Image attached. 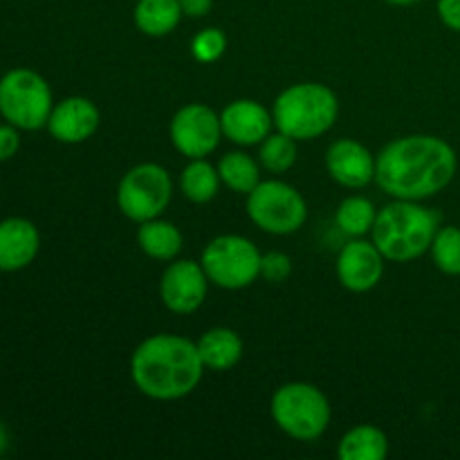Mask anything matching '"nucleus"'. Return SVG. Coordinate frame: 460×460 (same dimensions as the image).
<instances>
[{
    "label": "nucleus",
    "mask_w": 460,
    "mask_h": 460,
    "mask_svg": "<svg viewBox=\"0 0 460 460\" xmlns=\"http://www.w3.org/2000/svg\"><path fill=\"white\" fill-rule=\"evenodd\" d=\"M261 252L247 238L227 234L218 236L202 252V270L218 288L225 290H241L252 286L261 274Z\"/></svg>",
    "instance_id": "obj_8"
},
{
    "label": "nucleus",
    "mask_w": 460,
    "mask_h": 460,
    "mask_svg": "<svg viewBox=\"0 0 460 460\" xmlns=\"http://www.w3.org/2000/svg\"><path fill=\"white\" fill-rule=\"evenodd\" d=\"M214 0H180V7H182V13L189 18H202L209 13Z\"/></svg>",
    "instance_id": "obj_30"
},
{
    "label": "nucleus",
    "mask_w": 460,
    "mask_h": 460,
    "mask_svg": "<svg viewBox=\"0 0 460 460\" xmlns=\"http://www.w3.org/2000/svg\"><path fill=\"white\" fill-rule=\"evenodd\" d=\"M340 102L328 85L296 84L283 90L272 108L274 124L292 139H314L332 128Z\"/></svg>",
    "instance_id": "obj_4"
},
{
    "label": "nucleus",
    "mask_w": 460,
    "mask_h": 460,
    "mask_svg": "<svg viewBox=\"0 0 460 460\" xmlns=\"http://www.w3.org/2000/svg\"><path fill=\"white\" fill-rule=\"evenodd\" d=\"M438 218L418 205V200H395L377 211L373 225V243L382 256L395 263H409L431 250Z\"/></svg>",
    "instance_id": "obj_3"
},
{
    "label": "nucleus",
    "mask_w": 460,
    "mask_h": 460,
    "mask_svg": "<svg viewBox=\"0 0 460 460\" xmlns=\"http://www.w3.org/2000/svg\"><path fill=\"white\" fill-rule=\"evenodd\" d=\"M207 288H209V277L202 265L193 261H175L162 274V304L175 314H191L207 299Z\"/></svg>",
    "instance_id": "obj_11"
},
{
    "label": "nucleus",
    "mask_w": 460,
    "mask_h": 460,
    "mask_svg": "<svg viewBox=\"0 0 460 460\" xmlns=\"http://www.w3.org/2000/svg\"><path fill=\"white\" fill-rule=\"evenodd\" d=\"M290 259H288L286 254H281V252H270V254H265L263 261H261V274L272 283L286 281V279L290 277Z\"/></svg>",
    "instance_id": "obj_27"
},
{
    "label": "nucleus",
    "mask_w": 460,
    "mask_h": 460,
    "mask_svg": "<svg viewBox=\"0 0 460 460\" xmlns=\"http://www.w3.org/2000/svg\"><path fill=\"white\" fill-rule=\"evenodd\" d=\"M18 130L13 124H0V162H7L12 160L13 155L18 153V148H21V135H18Z\"/></svg>",
    "instance_id": "obj_28"
},
{
    "label": "nucleus",
    "mask_w": 460,
    "mask_h": 460,
    "mask_svg": "<svg viewBox=\"0 0 460 460\" xmlns=\"http://www.w3.org/2000/svg\"><path fill=\"white\" fill-rule=\"evenodd\" d=\"M386 3L400 4V7H404V4H416V3H420V0H386Z\"/></svg>",
    "instance_id": "obj_32"
},
{
    "label": "nucleus",
    "mask_w": 460,
    "mask_h": 460,
    "mask_svg": "<svg viewBox=\"0 0 460 460\" xmlns=\"http://www.w3.org/2000/svg\"><path fill=\"white\" fill-rule=\"evenodd\" d=\"M337 454L344 460H385L389 454V440L377 427L359 425L341 438Z\"/></svg>",
    "instance_id": "obj_20"
},
{
    "label": "nucleus",
    "mask_w": 460,
    "mask_h": 460,
    "mask_svg": "<svg viewBox=\"0 0 460 460\" xmlns=\"http://www.w3.org/2000/svg\"><path fill=\"white\" fill-rule=\"evenodd\" d=\"M385 274V256L376 243L353 238L346 243L337 259V277L350 292H368L380 283Z\"/></svg>",
    "instance_id": "obj_12"
},
{
    "label": "nucleus",
    "mask_w": 460,
    "mask_h": 460,
    "mask_svg": "<svg viewBox=\"0 0 460 460\" xmlns=\"http://www.w3.org/2000/svg\"><path fill=\"white\" fill-rule=\"evenodd\" d=\"M40 234L27 218L0 220V272L25 270L36 259Z\"/></svg>",
    "instance_id": "obj_16"
},
{
    "label": "nucleus",
    "mask_w": 460,
    "mask_h": 460,
    "mask_svg": "<svg viewBox=\"0 0 460 460\" xmlns=\"http://www.w3.org/2000/svg\"><path fill=\"white\" fill-rule=\"evenodd\" d=\"M137 245L151 259L173 261L182 250V234L169 220L153 218L146 223H139Z\"/></svg>",
    "instance_id": "obj_18"
},
{
    "label": "nucleus",
    "mask_w": 460,
    "mask_h": 460,
    "mask_svg": "<svg viewBox=\"0 0 460 460\" xmlns=\"http://www.w3.org/2000/svg\"><path fill=\"white\" fill-rule=\"evenodd\" d=\"M205 364L198 344L178 335H153L135 349L130 377L151 400H180L200 385Z\"/></svg>",
    "instance_id": "obj_2"
},
{
    "label": "nucleus",
    "mask_w": 460,
    "mask_h": 460,
    "mask_svg": "<svg viewBox=\"0 0 460 460\" xmlns=\"http://www.w3.org/2000/svg\"><path fill=\"white\" fill-rule=\"evenodd\" d=\"M7 447H9V431H7V427L0 422V456L7 452Z\"/></svg>",
    "instance_id": "obj_31"
},
{
    "label": "nucleus",
    "mask_w": 460,
    "mask_h": 460,
    "mask_svg": "<svg viewBox=\"0 0 460 460\" xmlns=\"http://www.w3.org/2000/svg\"><path fill=\"white\" fill-rule=\"evenodd\" d=\"M456 153L434 135H409L382 148L376 160V182L395 200H425L452 182Z\"/></svg>",
    "instance_id": "obj_1"
},
{
    "label": "nucleus",
    "mask_w": 460,
    "mask_h": 460,
    "mask_svg": "<svg viewBox=\"0 0 460 460\" xmlns=\"http://www.w3.org/2000/svg\"><path fill=\"white\" fill-rule=\"evenodd\" d=\"M431 256L440 272L458 277L460 274V229L458 227H440L431 243Z\"/></svg>",
    "instance_id": "obj_25"
},
{
    "label": "nucleus",
    "mask_w": 460,
    "mask_h": 460,
    "mask_svg": "<svg viewBox=\"0 0 460 460\" xmlns=\"http://www.w3.org/2000/svg\"><path fill=\"white\" fill-rule=\"evenodd\" d=\"M99 128V111L90 99L67 97L52 108L48 130L57 142L81 144Z\"/></svg>",
    "instance_id": "obj_14"
},
{
    "label": "nucleus",
    "mask_w": 460,
    "mask_h": 460,
    "mask_svg": "<svg viewBox=\"0 0 460 460\" xmlns=\"http://www.w3.org/2000/svg\"><path fill=\"white\" fill-rule=\"evenodd\" d=\"M225 48H227V36L220 30H216V27L202 30L200 34H196V39H193L191 43L193 57L202 63L218 61V58L223 57Z\"/></svg>",
    "instance_id": "obj_26"
},
{
    "label": "nucleus",
    "mask_w": 460,
    "mask_h": 460,
    "mask_svg": "<svg viewBox=\"0 0 460 460\" xmlns=\"http://www.w3.org/2000/svg\"><path fill=\"white\" fill-rule=\"evenodd\" d=\"M182 18L180 0H137L133 21L146 36H166L178 27Z\"/></svg>",
    "instance_id": "obj_19"
},
{
    "label": "nucleus",
    "mask_w": 460,
    "mask_h": 460,
    "mask_svg": "<svg viewBox=\"0 0 460 460\" xmlns=\"http://www.w3.org/2000/svg\"><path fill=\"white\" fill-rule=\"evenodd\" d=\"M272 418L279 429L295 440H317L331 422L326 395L305 382H290L277 389L272 398Z\"/></svg>",
    "instance_id": "obj_5"
},
{
    "label": "nucleus",
    "mask_w": 460,
    "mask_h": 460,
    "mask_svg": "<svg viewBox=\"0 0 460 460\" xmlns=\"http://www.w3.org/2000/svg\"><path fill=\"white\" fill-rule=\"evenodd\" d=\"M173 182L164 166L137 164L121 178L117 187V207L126 218L135 223H146V220L160 218L162 211L169 207Z\"/></svg>",
    "instance_id": "obj_9"
},
{
    "label": "nucleus",
    "mask_w": 460,
    "mask_h": 460,
    "mask_svg": "<svg viewBox=\"0 0 460 460\" xmlns=\"http://www.w3.org/2000/svg\"><path fill=\"white\" fill-rule=\"evenodd\" d=\"M438 16L449 30L460 31V0H438Z\"/></svg>",
    "instance_id": "obj_29"
},
{
    "label": "nucleus",
    "mask_w": 460,
    "mask_h": 460,
    "mask_svg": "<svg viewBox=\"0 0 460 460\" xmlns=\"http://www.w3.org/2000/svg\"><path fill=\"white\" fill-rule=\"evenodd\" d=\"M171 142L189 160H200L214 153L223 137L220 117L205 103H189L171 119Z\"/></svg>",
    "instance_id": "obj_10"
},
{
    "label": "nucleus",
    "mask_w": 460,
    "mask_h": 460,
    "mask_svg": "<svg viewBox=\"0 0 460 460\" xmlns=\"http://www.w3.org/2000/svg\"><path fill=\"white\" fill-rule=\"evenodd\" d=\"M49 84L30 67H16L0 79V115L21 130H39L52 115Z\"/></svg>",
    "instance_id": "obj_6"
},
{
    "label": "nucleus",
    "mask_w": 460,
    "mask_h": 460,
    "mask_svg": "<svg viewBox=\"0 0 460 460\" xmlns=\"http://www.w3.org/2000/svg\"><path fill=\"white\" fill-rule=\"evenodd\" d=\"M376 218V207H373L368 198L362 196L346 198L340 205V209H337V225H340L341 232L353 238H359L371 232Z\"/></svg>",
    "instance_id": "obj_23"
},
{
    "label": "nucleus",
    "mask_w": 460,
    "mask_h": 460,
    "mask_svg": "<svg viewBox=\"0 0 460 460\" xmlns=\"http://www.w3.org/2000/svg\"><path fill=\"white\" fill-rule=\"evenodd\" d=\"M247 216L263 232L286 236L304 227L308 207L295 187L279 180H268L247 193Z\"/></svg>",
    "instance_id": "obj_7"
},
{
    "label": "nucleus",
    "mask_w": 460,
    "mask_h": 460,
    "mask_svg": "<svg viewBox=\"0 0 460 460\" xmlns=\"http://www.w3.org/2000/svg\"><path fill=\"white\" fill-rule=\"evenodd\" d=\"M198 353H200L205 368L229 371L241 362L243 340L232 328H211L198 341Z\"/></svg>",
    "instance_id": "obj_17"
},
{
    "label": "nucleus",
    "mask_w": 460,
    "mask_h": 460,
    "mask_svg": "<svg viewBox=\"0 0 460 460\" xmlns=\"http://www.w3.org/2000/svg\"><path fill=\"white\" fill-rule=\"evenodd\" d=\"M220 175L218 169L205 162V157L200 160H191V164L182 171V178H180V189H182L184 196L191 202H209L211 198L218 193Z\"/></svg>",
    "instance_id": "obj_21"
},
{
    "label": "nucleus",
    "mask_w": 460,
    "mask_h": 460,
    "mask_svg": "<svg viewBox=\"0 0 460 460\" xmlns=\"http://www.w3.org/2000/svg\"><path fill=\"white\" fill-rule=\"evenodd\" d=\"M326 169L341 187L364 189L376 180V157L355 139H337L326 153Z\"/></svg>",
    "instance_id": "obj_13"
},
{
    "label": "nucleus",
    "mask_w": 460,
    "mask_h": 460,
    "mask_svg": "<svg viewBox=\"0 0 460 460\" xmlns=\"http://www.w3.org/2000/svg\"><path fill=\"white\" fill-rule=\"evenodd\" d=\"M296 162V139L281 133L268 135L261 142V164L272 173H286Z\"/></svg>",
    "instance_id": "obj_24"
},
{
    "label": "nucleus",
    "mask_w": 460,
    "mask_h": 460,
    "mask_svg": "<svg viewBox=\"0 0 460 460\" xmlns=\"http://www.w3.org/2000/svg\"><path fill=\"white\" fill-rule=\"evenodd\" d=\"M216 169H218L220 180L238 193H250L259 184V164L243 151L223 155Z\"/></svg>",
    "instance_id": "obj_22"
},
{
    "label": "nucleus",
    "mask_w": 460,
    "mask_h": 460,
    "mask_svg": "<svg viewBox=\"0 0 460 460\" xmlns=\"http://www.w3.org/2000/svg\"><path fill=\"white\" fill-rule=\"evenodd\" d=\"M272 121L274 117L270 115L268 108L252 99H238V102L229 103L220 115L223 135L241 146L263 142L270 135Z\"/></svg>",
    "instance_id": "obj_15"
}]
</instances>
